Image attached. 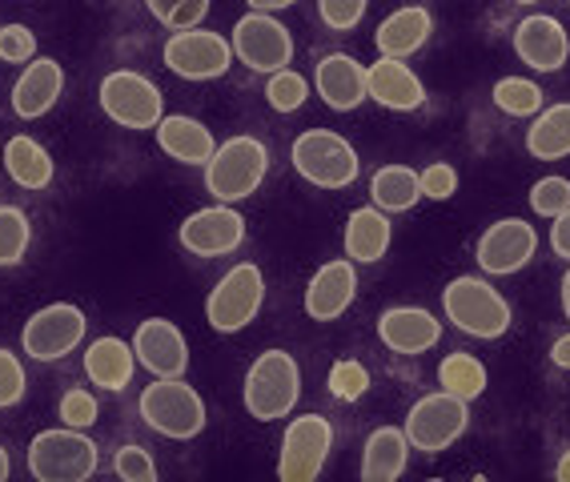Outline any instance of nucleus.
<instances>
[{
  "instance_id": "obj_43",
  "label": "nucleus",
  "mask_w": 570,
  "mask_h": 482,
  "mask_svg": "<svg viewBox=\"0 0 570 482\" xmlns=\"http://www.w3.org/2000/svg\"><path fill=\"white\" fill-rule=\"evenodd\" d=\"M417 181H422V197H430V201H450V197L459 194V169L446 161L426 165L417 174Z\"/></svg>"
},
{
  "instance_id": "obj_39",
  "label": "nucleus",
  "mask_w": 570,
  "mask_h": 482,
  "mask_svg": "<svg viewBox=\"0 0 570 482\" xmlns=\"http://www.w3.org/2000/svg\"><path fill=\"white\" fill-rule=\"evenodd\" d=\"M24 391H29V378H24V366L12 350L0 346V411H12L21 406Z\"/></svg>"
},
{
  "instance_id": "obj_22",
  "label": "nucleus",
  "mask_w": 570,
  "mask_h": 482,
  "mask_svg": "<svg viewBox=\"0 0 570 482\" xmlns=\"http://www.w3.org/2000/svg\"><path fill=\"white\" fill-rule=\"evenodd\" d=\"M357 298V274L350 257L326 262L309 277L306 286V314L314 322H337L350 309V302Z\"/></svg>"
},
{
  "instance_id": "obj_47",
  "label": "nucleus",
  "mask_w": 570,
  "mask_h": 482,
  "mask_svg": "<svg viewBox=\"0 0 570 482\" xmlns=\"http://www.w3.org/2000/svg\"><path fill=\"white\" fill-rule=\"evenodd\" d=\"M554 479H559V482H570V451H562V459L554 462Z\"/></svg>"
},
{
  "instance_id": "obj_15",
  "label": "nucleus",
  "mask_w": 570,
  "mask_h": 482,
  "mask_svg": "<svg viewBox=\"0 0 570 482\" xmlns=\"http://www.w3.org/2000/svg\"><path fill=\"white\" fill-rule=\"evenodd\" d=\"M177 242L194 257H225V254H234V249H242L245 217L237 214L234 206L217 201V206H205L185 217L181 229H177Z\"/></svg>"
},
{
  "instance_id": "obj_23",
  "label": "nucleus",
  "mask_w": 570,
  "mask_h": 482,
  "mask_svg": "<svg viewBox=\"0 0 570 482\" xmlns=\"http://www.w3.org/2000/svg\"><path fill=\"white\" fill-rule=\"evenodd\" d=\"M154 134H157V149H161L165 157H174L177 165H202L205 169V161H209L217 149L214 134L189 114H165Z\"/></svg>"
},
{
  "instance_id": "obj_27",
  "label": "nucleus",
  "mask_w": 570,
  "mask_h": 482,
  "mask_svg": "<svg viewBox=\"0 0 570 482\" xmlns=\"http://www.w3.org/2000/svg\"><path fill=\"white\" fill-rule=\"evenodd\" d=\"M394 242V226H390V214H382L377 206H362L346 217V257L350 262H362V266H374L382 262Z\"/></svg>"
},
{
  "instance_id": "obj_36",
  "label": "nucleus",
  "mask_w": 570,
  "mask_h": 482,
  "mask_svg": "<svg viewBox=\"0 0 570 482\" xmlns=\"http://www.w3.org/2000/svg\"><path fill=\"white\" fill-rule=\"evenodd\" d=\"M326 386H330V394H334L337 402H357L362 394L370 391V370L362 366L357 358H337L334 366H330Z\"/></svg>"
},
{
  "instance_id": "obj_37",
  "label": "nucleus",
  "mask_w": 570,
  "mask_h": 482,
  "mask_svg": "<svg viewBox=\"0 0 570 482\" xmlns=\"http://www.w3.org/2000/svg\"><path fill=\"white\" fill-rule=\"evenodd\" d=\"M112 474L125 482H157V462L154 454L137 446V442H125L121 451L112 454Z\"/></svg>"
},
{
  "instance_id": "obj_38",
  "label": "nucleus",
  "mask_w": 570,
  "mask_h": 482,
  "mask_svg": "<svg viewBox=\"0 0 570 482\" xmlns=\"http://www.w3.org/2000/svg\"><path fill=\"white\" fill-rule=\"evenodd\" d=\"M530 209L542 217H559L570 209V181L567 177H542L530 189Z\"/></svg>"
},
{
  "instance_id": "obj_12",
  "label": "nucleus",
  "mask_w": 570,
  "mask_h": 482,
  "mask_svg": "<svg viewBox=\"0 0 570 482\" xmlns=\"http://www.w3.org/2000/svg\"><path fill=\"white\" fill-rule=\"evenodd\" d=\"M334 451V426L322 414H302L285 426L282 454H277V479L282 482H314Z\"/></svg>"
},
{
  "instance_id": "obj_32",
  "label": "nucleus",
  "mask_w": 570,
  "mask_h": 482,
  "mask_svg": "<svg viewBox=\"0 0 570 482\" xmlns=\"http://www.w3.org/2000/svg\"><path fill=\"white\" fill-rule=\"evenodd\" d=\"M32 226L29 214L21 206H0V269L21 266L24 254H29Z\"/></svg>"
},
{
  "instance_id": "obj_44",
  "label": "nucleus",
  "mask_w": 570,
  "mask_h": 482,
  "mask_svg": "<svg viewBox=\"0 0 570 482\" xmlns=\"http://www.w3.org/2000/svg\"><path fill=\"white\" fill-rule=\"evenodd\" d=\"M550 222H554V226H550V249L570 262V209L559 217H550Z\"/></svg>"
},
{
  "instance_id": "obj_19",
  "label": "nucleus",
  "mask_w": 570,
  "mask_h": 482,
  "mask_svg": "<svg viewBox=\"0 0 570 482\" xmlns=\"http://www.w3.org/2000/svg\"><path fill=\"white\" fill-rule=\"evenodd\" d=\"M366 92L370 101H377L390 114H414L426 105V85L397 57H377L374 65H366Z\"/></svg>"
},
{
  "instance_id": "obj_24",
  "label": "nucleus",
  "mask_w": 570,
  "mask_h": 482,
  "mask_svg": "<svg viewBox=\"0 0 570 482\" xmlns=\"http://www.w3.org/2000/svg\"><path fill=\"white\" fill-rule=\"evenodd\" d=\"M430 32H434V17H430V9H422V4L394 9L374 32L377 57H397V61H406V57H414V52L430 41Z\"/></svg>"
},
{
  "instance_id": "obj_30",
  "label": "nucleus",
  "mask_w": 570,
  "mask_h": 482,
  "mask_svg": "<svg viewBox=\"0 0 570 482\" xmlns=\"http://www.w3.org/2000/svg\"><path fill=\"white\" fill-rule=\"evenodd\" d=\"M370 197L382 214H406L422 201V181L410 165H382L374 177H370Z\"/></svg>"
},
{
  "instance_id": "obj_42",
  "label": "nucleus",
  "mask_w": 570,
  "mask_h": 482,
  "mask_svg": "<svg viewBox=\"0 0 570 482\" xmlns=\"http://www.w3.org/2000/svg\"><path fill=\"white\" fill-rule=\"evenodd\" d=\"M366 4L370 0H317V17H322V24L334 32H350L362 24V17H366Z\"/></svg>"
},
{
  "instance_id": "obj_6",
  "label": "nucleus",
  "mask_w": 570,
  "mask_h": 482,
  "mask_svg": "<svg viewBox=\"0 0 570 482\" xmlns=\"http://www.w3.org/2000/svg\"><path fill=\"white\" fill-rule=\"evenodd\" d=\"M289 161H294L297 177L317 189H350L357 181V149L334 129H306L289 145Z\"/></svg>"
},
{
  "instance_id": "obj_45",
  "label": "nucleus",
  "mask_w": 570,
  "mask_h": 482,
  "mask_svg": "<svg viewBox=\"0 0 570 482\" xmlns=\"http://www.w3.org/2000/svg\"><path fill=\"white\" fill-rule=\"evenodd\" d=\"M550 362H554L559 370H570V334L554 338V346H550Z\"/></svg>"
},
{
  "instance_id": "obj_4",
  "label": "nucleus",
  "mask_w": 570,
  "mask_h": 482,
  "mask_svg": "<svg viewBox=\"0 0 570 482\" xmlns=\"http://www.w3.org/2000/svg\"><path fill=\"white\" fill-rule=\"evenodd\" d=\"M137 411H141L149 431L174 442L197 439L209 422L205 399L185 378H154V386H145L137 399Z\"/></svg>"
},
{
  "instance_id": "obj_2",
  "label": "nucleus",
  "mask_w": 570,
  "mask_h": 482,
  "mask_svg": "<svg viewBox=\"0 0 570 482\" xmlns=\"http://www.w3.org/2000/svg\"><path fill=\"white\" fill-rule=\"evenodd\" d=\"M302 399V366L289 350H262L254 366L245 370L242 402L249 419L277 422L294 411Z\"/></svg>"
},
{
  "instance_id": "obj_10",
  "label": "nucleus",
  "mask_w": 570,
  "mask_h": 482,
  "mask_svg": "<svg viewBox=\"0 0 570 482\" xmlns=\"http://www.w3.org/2000/svg\"><path fill=\"white\" fill-rule=\"evenodd\" d=\"M161 61L181 81H217L234 65V45L222 32L197 24V29L169 32V41L161 45Z\"/></svg>"
},
{
  "instance_id": "obj_20",
  "label": "nucleus",
  "mask_w": 570,
  "mask_h": 482,
  "mask_svg": "<svg viewBox=\"0 0 570 482\" xmlns=\"http://www.w3.org/2000/svg\"><path fill=\"white\" fill-rule=\"evenodd\" d=\"M65 92V69L52 57H32L21 69L17 85H12V114L21 121H37V117L52 114V105L61 101Z\"/></svg>"
},
{
  "instance_id": "obj_46",
  "label": "nucleus",
  "mask_w": 570,
  "mask_h": 482,
  "mask_svg": "<svg viewBox=\"0 0 570 482\" xmlns=\"http://www.w3.org/2000/svg\"><path fill=\"white\" fill-rule=\"evenodd\" d=\"M249 12H282V9H294L297 0H245Z\"/></svg>"
},
{
  "instance_id": "obj_51",
  "label": "nucleus",
  "mask_w": 570,
  "mask_h": 482,
  "mask_svg": "<svg viewBox=\"0 0 570 482\" xmlns=\"http://www.w3.org/2000/svg\"><path fill=\"white\" fill-rule=\"evenodd\" d=\"M567 4H570V0H567Z\"/></svg>"
},
{
  "instance_id": "obj_28",
  "label": "nucleus",
  "mask_w": 570,
  "mask_h": 482,
  "mask_svg": "<svg viewBox=\"0 0 570 482\" xmlns=\"http://www.w3.org/2000/svg\"><path fill=\"white\" fill-rule=\"evenodd\" d=\"M410 462V439L402 426H377L362 446V479L366 482H394L402 479Z\"/></svg>"
},
{
  "instance_id": "obj_8",
  "label": "nucleus",
  "mask_w": 570,
  "mask_h": 482,
  "mask_svg": "<svg viewBox=\"0 0 570 482\" xmlns=\"http://www.w3.org/2000/svg\"><path fill=\"white\" fill-rule=\"evenodd\" d=\"M265 306V274L254 262H237L222 274L209 298H205V322L217 334H237L262 314Z\"/></svg>"
},
{
  "instance_id": "obj_5",
  "label": "nucleus",
  "mask_w": 570,
  "mask_h": 482,
  "mask_svg": "<svg viewBox=\"0 0 570 482\" xmlns=\"http://www.w3.org/2000/svg\"><path fill=\"white\" fill-rule=\"evenodd\" d=\"M97 442L77 426H49L29 442V474L37 482H85L97 474Z\"/></svg>"
},
{
  "instance_id": "obj_1",
  "label": "nucleus",
  "mask_w": 570,
  "mask_h": 482,
  "mask_svg": "<svg viewBox=\"0 0 570 482\" xmlns=\"http://www.w3.org/2000/svg\"><path fill=\"white\" fill-rule=\"evenodd\" d=\"M265 174H269V149L262 137L237 134L214 149V157L205 161V189L214 201L237 206L245 197H254L262 189Z\"/></svg>"
},
{
  "instance_id": "obj_9",
  "label": "nucleus",
  "mask_w": 570,
  "mask_h": 482,
  "mask_svg": "<svg viewBox=\"0 0 570 482\" xmlns=\"http://www.w3.org/2000/svg\"><path fill=\"white\" fill-rule=\"evenodd\" d=\"M466 426H470V402L454 399L446 391L417 399L410 406L406 422H402L410 451H422V454H442L446 446H454L466 434Z\"/></svg>"
},
{
  "instance_id": "obj_35",
  "label": "nucleus",
  "mask_w": 570,
  "mask_h": 482,
  "mask_svg": "<svg viewBox=\"0 0 570 482\" xmlns=\"http://www.w3.org/2000/svg\"><path fill=\"white\" fill-rule=\"evenodd\" d=\"M145 9L154 12V21L165 29H197L209 17V0H145Z\"/></svg>"
},
{
  "instance_id": "obj_25",
  "label": "nucleus",
  "mask_w": 570,
  "mask_h": 482,
  "mask_svg": "<svg viewBox=\"0 0 570 482\" xmlns=\"http://www.w3.org/2000/svg\"><path fill=\"white\" fill-rule=\"evenodd\" d=\"M132 370H137L132 342L117 338V334H105V338L85 346V374H89V382L92 386H101V391L121 394L132 382Z\"/></svg>"
},
{
  "instance_id": "obj_18",
  "label": "nucleus",
  "mask_w": 570,
  "mask_h": 482,
  "mask_svg": "<svg viewBox=\"0 0 570 482\" xmlns=\"http://www.w3.org/2000/svg\"><path fill=\"white\" fill-rule=\"evenodd\" d=\"M514 52H519V61L534 72H559L562 65L570 61V37L562 29L559 17H527L519 21L514 29Z\"/></svg>"
},
{
  "instance_id": "obj_40",
  "label": "nucleus",
  "mask_w": 570,
  "mask_h": 482,
  "mask_svg": "<svg viewBox=\"0 0 570 482\" xmlns=\"http://www.w3.org/2000/svg\"><path fill=\"white\" fill-rule=\"evenodd\" d=\"M57 414H61L65 426L89 431V426H97V414H101V406H97V399H92L89 391H81V386H72V391H65V394H61V406H57Z\"/></svg>"
},
{
  "instance_id": "obj_29",
  "label": "nucleus",
  "mask_w": 570,
  "mask_h": 482,
  "mask_svg": "<svg viewBox=\"0 0 570 482\" xmlns=\"http://www.w3.org/2000/svg\"><path fill=\"white\" fill-rule=\"evenodd\" d=\"M527 154L534 161H562L570 157V101L539 109L527 129Z\"/></svg>"
},
{
  "instance_id": "obj_48",
  "label": "nucleus",
  "mask_w": 570,
  "mask_h": 482,
  "mask_svg": "<svg viewBox=\"0 0 570 482\" xmlns=\"http://www.w3.org/2000/svg\"><path fill=\"white\" fill-rule=\"evenodd\" d=\"M562 314H567V322H570V266H567V274H562Z\"/></svg>"
},
{
  "instance_id": "obj_11",
  "label": "nucleus",
  "mask_w": 570,
  "mask_h": 482,
  "mask_svg": "<svg viewBox=\"0 0 570 482\" xmlns=\"http://www.w3.org/2000/svg\"><path fill=\"white\" fill-rule=\"evenodd\" d=\"M89 318L77 302H49L24 322L21 329V350L32 362H61L85 342Z\"/></svg>"
},
{
  "instance_id": "obj_34",
  "label": "nucleus",
  "mask_w": 570,
  "mask_h": 482,
  "mask_svg": "<svg viewBox=\"0 0 570 482\" xmlns=\"http://www.w3.org/2000/svg\"><path fill=\"white\" fill-rule=\"evenodd\" d=\"M265 101H269L274 114H297V109L309 101V81L294 69L269 72V81H265Z\"/></svg>"
},
{
  "instance_id": "obj_50",
  "label": "nucleus",
  "mask_w": 570,
  "mask_h": 482,
  "mask_svg": "<svg viewBox=\"0 0 570 482\" xmlns=\"http://www.w3.org/2000/svg\"><path fill=\"white\" fill-rule=\"evenodd\" d=\"M514 4H539V0H514Z\"/></svg>"
},
{
  "instance_id": "obj_14",
  "label": "nucleus",
  "mask_w": 570,
  "mask_h": 482,
  "mask_svg": "<svg viewBox=\"0 0 570 482\" xmlns=\"http://www.w3.org/2000/svg\"><path fill=\"white\" fill-rule=\"evenodd\" d=\"M534 254H539V234L522 217H499L494 226H487V234L479 237V249H474L482 274L490 277L519 274V269L530 266Z\"/></svg>"
},
{
  "instance_id": "obj_7",
  "label": "nucleus",
  "mask_w": 570,
  "mask_h": 482,
  "mask_svg": "<svg viewBox=\"0 0 570 482\" xmlns=\"http://www.w3.org/2000/svg\"><path fill=\"white\" fill-rule=\"evenodd\" d=\"M101 114L121 129H157V121L165 117V92L157 89L145 72L137 69H112L101 77L97 89Z\"/></svg>"
},
{
  "instance_id": "obj_33",
  "label": "nucleus",
  "mask_w": 570,
  "mask_h": 482,
  "mask_svg": "<svg viewBox=\"0 0 570 482\" xmlns=\"http://www.w3.org/2000/svg\"><path fill=\"white\" fill-rule=\"evenodd\" d=\"M490 97L510 117H534L542 109V89L527 77H502V81H494Z\"/></svg>"
},
{
  "instance_id": "obj_41",
  "label": "nucleus",
  "mask_w": 570,
  "mask_h": 482,
  "mask_svg": "<svg viewBox=\"0 0 570 482\" xmlns=\"http://www.w3.org/2000/svg\"><path fill=\"white\" fill-rule=\"evenodd\" d=\"M37 57V32L29 24H0V61L29 65Z\"/></svg>"
},
{
  "instance_id": "obj_49",
  "label": "nucleus",
  "mask_w": 570,
  "mask_h": 482,
  "mask_svg": "<svg viewBox=\"0 0 570 482\" xmlns=\"http://www.w3.org/2000/svg\"><path fill=\"white\" fill-rule=\"evenodd\" d=\"M12 474V459H9V451H4V446H0V482L9 479Z\"/></svg>"
},
{
  "instance_id": "obj_26",
  "label": "nucleus",
  "mask_w": 570,
  "mask_h": 482,
  "mask_svg": "<svg viewBox=\"0 0 570 482\" xmlns=\"http://www.w3.org/2000/svg\"><path fill=\"white\" fill-rule=\"evenodd\" d=\"M4 174L21 185V189L37 194V189H49L52 185V177H57V161H52V154L37 141V137L17 134V137L4 141Z\"/></svg>"
},
{
  "instance_id": "obj_16",
  "label": "nucleus",
  "mask_w": 570,
  "mask_h": 482,
  "mask_svg": "<svg viewBox=\"0 0 570 482\" xmlns=\"http://www.w3.org/2000/svg\"><path fill=\"white\" fill-rule=\"evenodd\" d=\"M132 354L154 378H185L189 370V342L169 318H145L132 329Z\"/></svg>"
},
{
  "instance_id": "obj_17",
  "label": "nucleus",
  "mask_w": 570,
  "mask_h": 482,
  "mask_svg": "<svg viewBox=\"0 0 570 482\" xmlns=\"http://www.w3.org/2000/svg\"><path fill=\"white\" fill-rule=\"evenodd\" d=\"M377 338H382L386 350H394V354L417 358V354L439 346L442 322L422 306H390L377 314Z\"/></svg>"
},
{
  "instance_id": "obj_13",
  "label": "nucleus",
  "mask_w": 570,
  "mask_h": 482,
  "mask_svg": "<svg viewBox=\"0 0 570 482\" xmlns=\"http://www.w3.org/2000/svg\"><path fill=\"white\" fill-rule=\"evenodd\" d=\"M229 45H234L237 61L249 65L254 72H265V77L277 69H289V61H294V37L274 12H245L234 24Z\"/></svg>"
},
{
  "instance_id": "obj_21",
  "label": "nucleus",
  "mask_w": 570,
  "mask_h": 482,
  "mask_svg": "<svg viewBox=\"0 0 570 482\" xmlns=\"http://www.w3.org/2000/svg\"><path fill=\"white\" fill-rule=\"evenodd\" d=\"M314 85L317 97L334 109V114H350L366 101V65L354 61L350 52H326L322 61L314 65Z\"/></svg>"
},
{
  "instance_id": "obj_3",
  "label": "nucleus",
  "mask_w": 570,
  "mask_h": 482,
  "mask_svg": "<svg viewBox=\"0 0 570 482\" xmlns=\"http://www.w3.org/2000/svg\"><path fill=\"white\" fill-rule=\"evenodd\" d=\"M442 309H446L450 326L479 342H499L510 329V322H514L510 318V302L490 286L487 277H474V274L454 277L442 289Z\"/></svg>"
},
{
  "instance_id": "obj_31",
  "label": "nucleus",
  "mask_w": 570,
  "mask_h": 482,
  "mask_svg": "<svg viewBox=\"0 0 570 482\" xmlns=\"http://www.w3.org/2000/svg\"><path fill=\"white\" fill-rule=\"evenodd\" d=\"M439 386L446 394H454V399L462 402H474L487 394V366H482L474 354H446V358L439 362Z\"/></svg>"
}]
</instances>
